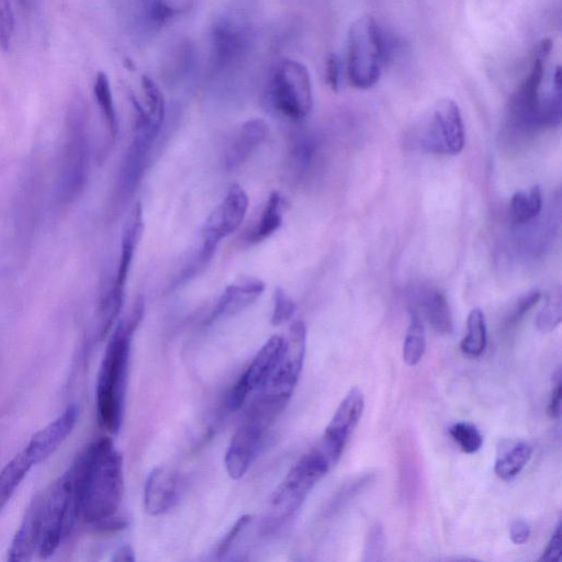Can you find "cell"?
<instances>
[{
	"instance_id": "cell-36",
	"label": "cell",
	"mask_w": 562,
	"mask_h": 562,
	"mask_svg": "<svg viewBox=\"0 0 562 562\" xmlns=\"http://www.w3.org/2000/svg\"><path fill=\"white\" fill-rule=\"evenodd\" d=\"M541 298V292L534 289L528 291L527 294L523 295L519 300H517L507 318L508 327L512 328L515 327L516 324H519L524 319L526 314L537 305Z\"/></svg>"
},
{
	"instance_id": "cell-4",
	"label": "cell",
	"mask_w": 562,
	"mask_h": 562,
	"mask_svg": "<svg viewBox=\"0 0 562 562\" xmlns=\"http://www.w3.org/2000/svg\"><path fill=\"white\" fill-rule=\"evenodd\" d=\"M332 468L327 458L316 448L302 456L273 493L269 504V521L281 524L296 515L313 488Z\"/></svg>"
},
{
	"instance_id": "cell-30",
	"label": "cell",
	"mask_w": 562,
	"mask_h": 562,
	"mask_svg": "<svg viewBox=\"0 0 562 562\" xmlns=\"http://www.w3.org/2000/svg\"><path fill=\"white\" fill-rule=\"evenodd\" d=\"M94 93L101 115H103L106 122L110 137L112 140H115L117 138L119 128L118 117L114 97H112L111 86L108 76L105 73H99L97 75Z\"/></svg>"
},
{
	"instance_id": "cell-7",
	"label": "cell",
	"mask_w": 562,
	"mask_h": 562,
	"mask_svg": "<svg viewBox=\"0 0 562 562\" xmlns=\"http://www.w3.org/2000/svg\"><path fill=\"white\" fill-rule=\"evenodd\" d=\"M267 100L278 115L291 121L309 116L313 107L311 77L298 61L281 62L268 85Z\"/></svg>"
},
{
	"instance_id": "cell-1",
	"label": "cell",
	"mask_w": 562,
	"mask_h": 562,
	"mask_svg": "<svg viewBox=\"0 0 562 562\" xmlns=\"http://www.w3.org/2000/svg\"><path fill=\"white\" fill-rule=\"evenodd\" d=\"M78 519L104 525L114 519L125 491L123 458L108 437L98 438L74 464Z\"/></svg>"
},
{
	"instance_id": "cell-9",
	"label": "cell",
	"mask_w": 562,
	"mask_h": 562,
	"mask_svg": "<svg viewBox=\"0 0 562 562\" xmlns=\"http://www.w3.org/2000/svg\"><path fill=\"white\" fill-rule=\"evenodd\" d=\"M422 148L431 153L457 155L465 146V127L458 105L442 99L422 121L419 132Z\"/></svg>"
},
{
	"instance_id": "cell-35",
	"label": "cell",
	"mask_w": 562,
	"mask_h": 562,
	"mask_svg": "<svg viewBox=\"0 0 562 562\" xmlns=\"http://www.w3.org/2000/svg\"><path fill=\"white\" fill-rule=\"evenodd\" d=\"M296 312V303L288 297L283 288L277 287L274 295L272 324L274 327L289 321Z\"/></svg>"
},
{
	"instance_id": "cell-15",
	"label": "cell",
	"mask_w": 562,
	"mask_h": 562,
	"mask_svg": "<svg viewBox=\"0 0 562 562\" xmlns=\"http://www.w3.org/2000/svg\"><path fill=\"white\" fill-rule=\"evenodd\" d=\"M179 497V480L166 467L151 471L144 486V509L151 516H160L175 507Z\"/></svg>"
},
{
	"instance_id": "cell-17",
	"label": "cell",
	"mask_w": 562,
	"mask_h": 562,
	"mask_svg": "<svg viewBox=\"0 0 562 562\" xmlns=\"http://www.w3.org/2000/svg\"><path fill=\"white\" fill-rule=\"evenodd\" d=\"M266 285L255 277H240L224 290L211 314V320L235 316L262 296Z\"/></svg>"
},
{
	"instance_id": "cell-2",
	"label": "cell",
	"mask_w": 562,
	"mask_h": 562,
	"mask_svg": "<svg viewBox=\"0 0 562 562\" xmlns=\"http://www.w3.org/2000/svg\"><path fill=\"white\" fill-rule=\"evenodd\" d=\"M144 314V301L140 297L127 320H122L111 334L101 362L96 404L99 424L112 434H117L125 418L132 337Z\"/></svg>"
},
{
	"instance_id": "cell-13",
	"label": "cell",
	"mask_w": 562,
	"mask_h": 562,
	"mask_svg": "<svg viewBox=\"0 0 562 562\" xmlns=\"http://www.w3.org/2000/svg\"><path fill=\"white\" fill-rule=\"evenodd\" d=\"M286 346V337L274 335L257 352L252 363L235 382L228 404L232 411H238L243 404L260 390L274 373Z\"/></svg>"
},
{
	"instance_id": "cell-38",
	"label": "cell",
	"mask_w": 562,
	"mask_h": 562,
	"mask_svg": "<svg viewBox=\"0 0 562 562\" xmlns=\"http://www.w3.org/2000/svg\"><path fill=\"white\" fill-rule=\"evenodd\" d=\"M385 536L380 524H375L370 528L365 544L364 561H378L384 553Z\"/></svg>"
},
{
	"instance_id": "cell-44",
	"label": "cell",
	"mask_w": 562,
	"mask_h": 562,
	"mask_svg": "<svg viewBox=\"0 0 562 562\" xmlns=\"http://www.w3.org/2000/svg\"><path fill=\"white\" fill-rule=\"evenodd\" d=\"M22 2H25V0H22Z\"/></svg>"
},
{
	"instance_id": "cell-6",
	"label": "cell",
	"mask_w": 562,
	"mask_h": 562,
	"mask_svg": "<svg viewBox=\"0 0 562 562\" xmlns=\"http://www.w3.org/2000/svg\"><path fill=\"white\" fill-rule=\"evenodd\" d=\"M89 136L82 105H74L67 118L66 140L62 149L59 171V198L72 204L86 187L89 175Z\"/></svg>"
},
{
	"instance_id": "cell-29",
	"label": "cell",
	"mask_w": 562,
	"mask_h": 562,
	"mask_svg": "<svg viewBox=\"0 0 562 562\" xmlns=\"http://www.w3.org/2000/svg\"><path fill=\"white\" fill-rule=\"evenodd\" d=\"M426 348V336L423 322L417 312L410 313V323L403 344V361L409 366H417Z\"/></svg>"
},
{
	"instance_id": "cell-18",
	"label": "cell",
	"mask_w": 562,
	"mask_h": 562,
	"mask_svg": "<svg viewBox=\"0 0 562 562\" xmlns=\"http://www.w3.org/2000/svg\"><path fill=\"white\" fill-rule=\"evenodd\" d=\"M249 44V30L230 17L217 21L212 32L213 55L219 65L239 59Z\"/></svg>"
},
{
	"instance_id": "cell-14",
	"label": "cell",
	"mask_w": 562,
	"mask_h": 562,
	"mask_svg": "<svg viewBox=\"0 0 562 562\" xmlns=\"http://www.w3.org/2000/svg\"><path fill=\"white\" fill-rule=\"evenodd\" d=\"M80 409L75 404L67 408L58 418L32 436L24 452L33 465L47 460L75 429Z\"/></svg>"
},
{
	"instance_id": "cell-42",
	"label": "cell",
	"mask_w": 562,
	"mask_h": 562,
	"mask_svg": "<svg viewBox=\"0 0 562 562\" xmlns=\"http://www.w3.org/2000/svg\"><path fill=\"white\" fill-rule=\"evenodd\" d=\"M531 536V527L523 520H516L511 524L510 537L515 545H523Z\"/></svg>"
},
{
	"instance_id": "cell-34",
	"label": "cell",
	"mask_w": 562,
	"mask_h": 562,
	"mask_svg": "<svg viewBox=\"0 0 562 562\" xmlns=\"http://www.w3.org/2000/svg\"><path fill=\"white\" fill-rule=\"evenodd\" d=\"M15 32V13L10 0H0V49L7 52Z\"/></svg>"
},
{
	"instance_id": "cell-40",
	"label": "cell",
	"mask_w": 562,
	"mask_h": 562,
	"mask_svg": "<svg viewBox=\"0 0 562 562\" xmlns=\"http://www.w3.org/2000/svg\"><path fill=\"white\" fill-rule=\"evenodd\" d=\"M561 522L555 528L554 534L539 562H560L562 559Z\"/></svg>"
},
{
	"instance_id": "cell-23",
	"label": "cell",
	"mask_w": 562,
	"mask_h": 562,
	"mask_svg": "<svg viewBox=\"0 0 562 562\" xmlns=\"http://www.w3.org/2000/svg\"><path fill=\"white\" fill-rule=\"evenodd\" d=\"M532 447L525 442L503 441L498 448L494 471L504 480L511 481L519 476L532 457Z\"/></svg>"
},
{
	"instance_id": "cell-24",
	"label": "cell",
	"mask_w": 562,
	"mask_h": 562,
	"mask_svg": "<svg viewBox=\"0 0 562 562\" xmlns=\"http://www.w3.org/2000/svg\"><path fill=\"white\" fill-rule=\"evenodd\" d=\"M422 306L427 320L438 334L451 335L454 332L451 307L441 291L427 290L422 298Z\"/></svg>"
},
{
	"instance_id": "cell-39",
	"label": "cell",
	"mask_w": 562,
	"mask_h": 562,
	"mask_svg": "<svg viewBox=\"0 0 562 562\" xmlns=\"http://www.w3.org/2000/svg\"><path fill=\"white\" fill-rule=\"evenodd\" d=\"M325 77L332 91L339 92L342 84L343 65L336 54L329 55L327 67H325Z\"/></svg>"
},
{
	"instance_id": "cell-16",
	"label": "cell",
	"mask_w": 562,
	"mask_h": 562,
	"mask_svg": "<svg viewBox=\"0 0 562 562\" xmlns=\"http://www.w3.org/2000/svg\"><path fill=\"white\" fill-rule=\"evenodd\" d=\"M154 140L134 133L133 141L120 166L117 181V197L127 200L136 191L144 174L146 162Z\"/></svg>"
},
{
	"instance_id": "cell-12",
	"label": "cell",
	"mask_w": 562,
	"mask_h": 562,
	"mask_svg": "<svg viewBox=\"0 0 562 562\" xmlns=\"http://www.w3.org/2000/svg\"><path fill=\"white\" fill-rule=\"evenodd\" d=\"M364 407L365 400L362 390L357 387L351 389L340 407L337 408L321 441L316 446L333 467L339 463L348 440L361 421Z\"/></svg>"
},
{
	"instance_id": "cell-32",
	"label": "cell",
	"mask_w": 562,
	"mask_h": 562,
	"mask_svg": "<svg viewBox=\"0 0 562 562\" xmlns=\"http://www.w3.org/2000/svg\"><path fill=\"white\" fill-rule=\"evenodd\" d=\"M449 434L466 454H475L482 446V436L475 425L456 423L449 429Z\"/></svg>"
},
{
	"instance_id": "cell-11",
	"label": "cell",
	"mask_w": 562,
	"mask_h": 562,
	"mask_svg": "<svg viewBox=\"0 0 562 562\" xmlns=\"http://www.w3.org/2000/svg\"><path fill=\"white\" fill-rule=\"evenodd\" d=\"M250 200L245 190L233 184L226 198L213 210L202 229V247L200 253L208 258L213 256L218 244L227 236L238 230L243 223Z\"/></svg>"
},
{
	"instance_id": "cell-19",
	"label": "cell",
	"mask_w": 562,
	"mask_h": 562,
	"mask_svg": "<svg viewBox=\"0 0 562 562\" xmlns=\"http://www.w3.org/2000/svg\"><path fill=\"white\" fill-rule=\"evenodd\" d=\"M41 537V498L40 494L30 503L24 520L11 543L8 561L26 562L38 554Z\"/></svg>"
},
{
	"instance_id": "cell-22",
	"label": "cell",
	"mask_w": 562,
	"mask_h": 562,
	"mask_svg": "<svg viewBox=\"0 0 562 562\" xmlns=\"http://www.w3.org/2000/svg\"><path fill=\"white\" fill-rule=\"evenodd\" d=\"M195 0H140V16L146 27L161 29L168 22L188 13Z\"/></svg>"
},
{
	"instance_id": "cell-8",
	"label": "cell",
	"mask_w": 562,
	"mask_h": 562,
	"mask_svg": "<svg viewBox=\"0 0 562 562\" xmlns=\"http://www.w3.org/2000/svg\"><path fill=\"white\" fill-rule=\"evenodd\" d=\"M278 418L274 413L252 403L239 429L234 433L224 464L229 476L239 480L255 462L265 443L268 431Z\"/></svg>"
},
{
	"instance_id": "cell-20",
	"label": "cell",
	"mask_w": 562,
	"mask_h": 562,
	"mask_svg": "<svg viewBox=\"0 0 562 562\" xmlns=\"http://www.w3.org/2000/svg\"><path fill=\"white\" fill-rule=\"evenodd\" d=\"M268 126L262 119H252L244 123L236 134L226 154V166L228 170L239 167L261 145L267 138Z\"/></svg>"
},
{
	"instance_id": "cell-5",
	"label": "cell",
	"mask_w": 562,
	"mask_h": 562,
	"mask_svg": "<svg viewBox=\"0 0 562 562\" xmlns=\"http://www.w3.org/2000/svg\"><path fill=\"white\" fill-rule=\"evenodd\" d=\"M385 40L373 17L357 19L348 31L347 75L358 89L377 84L385 60Z\"/></svg>"
},
{
	"instance_id": "cell-28",
	"label": "cell",
	"mask_w": 562,
	"mask_h": 562,
	"mask_svg": "<svg viewBox=\"0 0 562 562\" xmlns=\"http://www.w3.org/2000/svg\"><path fill=\"white\" fill-rule=\"evenodd\" d=\"M283 200L277 191L269 196L261 221L257 223L255 229L247 236L250 243H261L272 236L283 223Z\"/></svg>"
},
{
	"instance_id": "cell-3",
	"label": "cell",
	"mask_w": 562,
	"mask_h": 562,
	"mask_svg": "<svg viewBox=\"0 0 562 562\" xmlns=\"http://www.w3.org/2000/svg\"><path fill=\"white\" fill-rule=\"evenodd\" d=\"M41 498V537L38 555L53 556L78 520L74 468L56 479Z\"/></svg>"
},
{
	"instance_id": "cell-31",
	"label": "cell",
	"mask_w": 562,
	"mask_h": 562,
	"mask_svg": "<svg viewBox=\"0 0 562 562\" xmlns=\"http://www.w3.org/2000/svg\"><path fill=\"white\" fill-rule=\"evenodd\" d=\"M146 111L156 126L162 128L165 119V99L159 86L149 76L142 77Z\"/></svg>"
},
{
	"instance_id": "cell-26",
	"label": "cell",
	"mask_w": 562,
	"mask_h": 562,
	"mask_svg": "<svg viewBox=\"0 0 562 562\" xmlns=\"http://www.w3.org/2000/svg\"><path fill=\"white\" fill-rule=\"evenodd\" d=\"M543 209L541 187L517 191L510 202V217L516 224H524L536 218Z\"/></svg>"
},
{
	"instance_id": "cell-37",
	"label": "cell",
	"mask_w": 562,
	"mask_h": 562,
	"mask_svg": "<svg viewBox=\"0 0 562 562\" xmlns=\"http://www.w3.org/2000/svg\"><path fill=\"white\" fill-rule=\"evenodd\" d=\"M254 521V517L252 515H243L240 517L238 521L232 526L229 533L226 537L223 538L219 549H218V559L223 560L226 558L227 555L231 552L232 548L235 546L236 543L239 542V539L243 535V533L250 527L252 522Z\"/></svg>"
},
{
	"instance_id": "cell-25",
	"label": "cell",
	"mask_w": 562,
	"mask_h": 562,
	"mask_svg": "<svg viewBox=\"0 0 562 562\" xmlns=\"http://www.w3.org/2000/svg\"><path fill=\"white\" fill-rule=\"evenodd\" d=\"M33 466L35 465L22 451L11 459V462L0 472V511L6 507Z\"/></svg>"
},
{
	"instance_id": "cell-27",
	"label": "cell",
	"mask_w": 562,
	"mask_h": 562,
	"mask_svg": "<svg viewBox=\"0 0 562 562\" xmlns=\"http://www.w3.org/2000/svg\"><path fill=\"white\" fill-rule=\"evenodd\" d=\"M487 347V325L485 314L480 309H474L469 313L467 321V335L460 343V350L470 358H477L486 351Z\"/></svg>"
},
{
	"instance_id": "cell-43",
	"label": "cell",
	"mask_w": 562,
	"mask_h": 562,
	"mask_svg": "<svg viewBox=\"0 0 562 562\" xmlns=\"http://www.w3.org/2000/svg\"><path fill=\"white\" fill-rule=\"evenodd\" d=\"M112 560L114 561H125V562H133L134 560H136V556H134V552L133 549L129 546H122L120 547L114 558H112Z\"/></svg>"
},
{
	"instance_id": "cell-33",
	"label": "cell",
	"mask_w": 562,
	"mask_h": 562,
	"mask_svg": "<svg viewBox=\"0 0 562 562\" xmlns=\"http://www.w3.org/2000/svg\"><path fill=\"white\" fill-rule=\"evenodd\" d=\"M561 323V298L553 295L547 301V305L538 314L536 319L537 329L543 333L554 331Z\"/></svg>"
},
{
	"instance_id": "cell-21",
	"label": "cell",
	"mask_w": 562,
	"mask_h": 562,
	"mask_svg": "<svg viewBox=\"0 0 562 562\" xmlns=\"http://www.w3.org/2000/svg\"><path fill=\"white\" fill-rule=\"evenodd\" d=\"M143 228L142 206L141 204H138L132 210L126 223V227L123 229L120 262L116 280L114 281V284H112L117 290L125 291L130 267L133 261L134 253H136L138 243L141 239Z\"/></svg>"
},
{
	"instance_id": "cell-10",
	"label": "cell",
	"mask_w": 562,
	"mask_h": 562,
	"mask_svg": "<svg viewBox=\"0 0 562 562\" xmlns=\"http://www.w3.org/2000/svg\"><path fill=\"white\" fill-rule=\"evenodd\" d=\"M307 328L303 322L291 325L283 356L273 375L257 392L277 397L289 402L298 384L305 363Z\"/></svg>"
},
{
	"instance_id": "cell-41",
	"label": "cell",
	"mask_w": 562,
	"mask_h": 562,
	"mask_svg": "<svg viewBox=\"0 0 562 562\" xmlns=\"http://www.w3.org/2000/svg\"><path fill=\"white\" fill-rule=\"evenodd\" d=\"M561 377L562 376L559 369L557 374L555 375L554 389L552 392V396H550V401L548 404V415L550 418L555 420L559 419L561 415V395H562Z\"/></svg>"
}]
</instances>
